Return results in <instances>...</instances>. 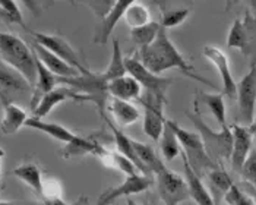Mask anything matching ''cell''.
Here are the masks:
<instances>
[{"instance_id": "25", "label": "cell", "mask_w": 256, "mask_h": 205, "mask_svg": "<svg viewBox=\"0 0 256 205\" xmlns=\"http://www.w3.org/2000/svg\"><path fill=\"white\" fill-rule=\"evenodd\" d=\"M206 178H208V184H210V192H211L216 204L220 205L221 201H224L226 194L230 190V188L234 184H233L230 174L222 167H217V168L208 172Z\"/></svg>"}, {"instance_id": "37", "label": "cell", "mask_w": 256, "mask_h": 205, "mask_svg": "<svg viewBox=\"0 0 256 205\" xmlns=\"http://www.w3.org/2000/svg\"><path fill=\"white\" fill-rule=\"evenodd\" d=\"M242 178L252 186V189L256 190V151L252 150L250 156L248 157L246 163L243 164L242 172H240Z\"/></svg>"}, {"instance_id": "23", "label": "cell", "mask_w": 256, "mask_h": 205, "mask_svg": "<svg viewBox=\"0 0 256 205\" xmlns=\"http://www.w3.org/2000/svg\"><path fill=\"white\" fill-rule=\"evenodd\" d=\"M104 120H106L107 126L110 128V130H112V134H113V138H114V142H116L118 152H120L122 156H124L126 158H129L132 163L135 164V166L138 167V170L140 174H144V176H150L148 170L144 167V164L140 163V160H139L138 156H136V151H135V148H134V140H130L129 136H126V135L118 129V126L113 124V123L110 122L107 118H106Z\"/></svg>"}, {"instance_id": "15", "label": "cell", "mask_w": 256, "mask_h": 205, "mask_svg": "<svg viewBox=\"0 0 256 205\" xmlns=\"http://www.w3.org/2000/svg\"><path fill=\"white\" fill-rule=\"evenodd\" d=\"M31 48H32V52L36 53V56L38 58V60L41 62L50 72H53L56 76H59V78H74V76L80 75V72H79L76 68L70 66L68 62L60 59L59 56H56L54 53H52V52L47 50L46 47L40 46L38 42L32 41Z\"/></svg>"}, {"instance_id": "35", "label": "cell", "mask_w": 256, "mask_h": 205, "mask_svg": "<svg viewBox=\"0 0 256 205\" xmlns=\"http://www.w3.org/2000/svg\"><path fill=\"white\" fill-rule=\"evenodd\" d=\"M190 15V9L189 8H180V9H170L166 10L161 15V26L168 30V28H176L178 25H182L184 20L189 18Z\"/></svg>"}, {"instance_id": "16", "label": "cell", "mask_w": 256, "mask_h": 205, "mask_svg": "<svg viewBox=\"0 0 256 205\" xmlns=\"http://www.w3.org/2000/svg\"><path fill=\"white\" fill-rule=\"evenodd\" d=\"M108 96L112 98H118L124 102H135L142 97V86L134 76L129 74L114 78L108 82Z\"/></svg>"}, {"instance_id": "34", "label": "cell", "mask_w": 256, "mask_h": 205, "mask_svg": "<svg viewBox=\"0 0 256 205\" xmlns=\"http://www.w3.org/2000/svg\"><path fill=\"white\" fill-rule=\"evenodd\" d=\"M227 47L234 48L238 52H244L246 47V36H244V24L242 18H237L230 26L228 36H227Z\"/></svg>"}, {"instance_id": "29", "label": "cell", "mask_w": 256, "mask_h": 205, "mask_svg": "<svg viewBox=\"0 0 256 205\" xmlns=\"http://www.w3.org/2000/svg\"><path fill=\"white\" fill-rule=\"evenodd\" d=\"M160 150H161V154L164 157L166 162H173L178 156L182 154V146L178 142V136L174 134V130L170 128V124L166 120V126H164V130H162V135L160 138Z\"/></svg>"}, {"instance_id": "2", "label": "cell", "mask_w": 256, "mask_h": 205, "mask_svg": "<svg viewBox=\"0 0 256 205\" xmlns=\"http://www.w3.org/2000/svg\"><path fill=\"white\" fill-rule=\"evenodd\" d=\"M0 59L20 72L34 90L37 81L36 54L32 48L25 44V41L12 32L0 31Z\"/></svg>"}, {"instance_id": "43", "label": "cell", "mask_w": 256, "mask_h": 205, "mask_svg": "<svg viewBox=\"0 0 256 205\" xmlns=\"http://www.w3.org/2000/svg\"><path fill=\"white\" fill-rule=\"evenodd\" d=\"M70 205H88V198L86 196H79L78 200Z\"/></svg>"}, {"instance_id": "41", "label": "cell", "mask_w": 256, "mask_h": 205, "mask_svg": "<svg viewBox=\"0 0 256 205\" xmlns=\"http://www.w3.org/2000/svg\"><path fill=\"white\" fill-rule=\"evenodd\" d=\"M238 2H246L250 8V10L254 12V15L256 16V0H227V6H226V10H230L236 3Z\"/></svg>"}, {"instance_id": "3", "label": "cell", "mask_w": 256, "mask_h": 205, "mask_svg": "<svg viewBox=\"0 0 256 205\" xmlns=\"http://www.w3.org/2000/svg\"><path fill=\"white\" fill-rule=\"evenodd\" d=\"M170 128L174 130L178 136L180 146H182V156L186 158V162L192 167V170L196 173L199 178L206 176L208 172L220 167L216 162L208 156L204 141L198 132H190L184 128H182L173 120H167Z\"/></svg>"}, {"instance_id": "40", "label": "cell", "mask_w": 256, "mask_h": 205, "mask_svg": "<svg viewBox=\"0 0 256 205\" xmlns=\"http://www.w3.org/2000/svg\"><path fill=\"white\" fill-rule=\"evenodd\" d=\"M20 2L25 4V8H26L31 14H34V15H37V16L41 14V8H40V3L37 0H20Z\"/></svg>"}, {"instance_id": "24", "label": "cell", "mask_w": 256, "mask_h": 205, "mask_svg": "<svg viewBox=\"0 0 256 205\" xmlns=\"http://www.w3.org/2000/svg\"><path fill=\"white\" fill-rule=\"evenodd\" d=\"M26 128L36 129L38 132H42L46 135H48L50 138L60 141V142L69 144L72 142L76 138V134H74L72 130H69L68 128L62 126L59 123L54 122H44L42 119H37V118H28V120L25 122Z\"/></svg>"}, {"instance_id": "6", "label": "cell", "mask_w": 256, "mask_h": 205, "mask_svg": "<svg viewBox=\"0 0 256 205\" xmlns=\"http://www.w3.org/2000/svg\"><path fill=\"white\" fill-rule=\"evenodd\" d=\"M32 96V85L15 68L0 59V104Z\"/></svg>"}, {"instance_id": "32", "label": "cell", "mask_w": 256, "mask_h": 205, "mask_svg": "<svg viewBox=\"0 0 256 205\" xmlns=\"http://www.w3.org/2000/svg\"><path fill=\"white\" fill-rule=\"evenodd\" d=\"M101 162L106 164L110 168H118L120 172H123L126 176H134L138 174L139 170L135 164L132 163L129 158H126L124 156H122L120 152H107Z\"/></svg>"}, {"instance_id": "38", "label": "cell", "mask_w": 256, "mask_h": 205, "mask_svg": "<svg viewBox=\"0 0 256 205\" xmlns=\"http://www.w3.org/2000/svg\"><path fill=\"white\" fill-rule=\"evenodd\" d=\"M85 4H88V8L94 12V15H97L100 20H102L113 9L116 0H82Z\"/></svg>"}, {"instance_id": "10", "label": "cell", "mask_w": 256, "mask_h": 205, "mask_svg": "<svg viewBox=\"0 0 256 205\" xmlns=\"http://www.w3.org/2000/svg\"><path fill=\"white\" fill-rule=\"evenodd\" d=\"M28 32L31 34V37L34 38L36 42H38L40 46L46 47L47 50H50L52 53H54L56 56H59L60 59L68 62L70 66L76 68L80 74H86L90 70L85 64H82L78 52L69 44V41L66 40L64 37L58 36V34L34 32V31H30V30H28Z\"/></svg>"}, {"instance_id": "18", "label": "cell", "mask_w": 256, "mask_h": 205, "mask_svg": "<svg viewBox=\"0 0 256 205\" xmlns=\"http://www.w3.org/2000/svg\"><path fill=\"white\" fill-rule=\"evenodd\" d=\"M182 156V154H180ZM183 160V167H184V179L188 182L189 188V194H190V200L196 205H217L210 189L204 184L202 178H199L196 173L192 170V167L186 162V158L182 156Z\"/></svg>"}, {"instance_id": "28", "label": "cell", "mask_w": 256, "mask_h": 205, "mask_svg": "<svg viewBox=\"0 0 256 205\" xmlns=\"http://www.w3.org/2000/svg\"><path fill=\"white\" fill-rule=\"evenodd\" d=\"M134 148L136 151V156L140 160V163L144 164V167L148 170L150 174H158L164 167L166 164L164 162L158 157V154L156 152V150L150 145V144L140 142V141H135L134 140Z\"/></svg>"}, {"instance_id": "17", "label": "cell", "mask_w": 256, "mask_h": 205, "mask_svg": "<svg viewBox=\"0 0 256 205\" xmlns=\"http://www.w3.org/2000/svg\"><path fill=\"white\" fill-rule=\"evenodd\" d=\"M138 0H116L113 9L110 10V14L101 20V26H100L98 32L94 36V42L97 44H106L107 40L112 37L116 25L118 24V20H122L126 14V10L136 3Z\"/></svg>"}, {"instance_id": "42", "label": "cell", "mask_w": 256, "mask_h": 205, "mask_svg": "<svg viewBox=\"0 0 256 205\" xmlns=\"http://www.w3.org/2000/svg\"><path fill=\"white\" fill-rule=\"evenodd\" d=\"M248 130H249V134H250L252 136H256V116L255 119L252 120V123L248 124Z\"/></svg>"}, {"instance_id": "4", "label": "cell", "mask_w": 256, "mask_h": 205, "mask_svg": "<svg viewBox=\"0 0 256 205\" xmlns=\"http://www.w3.org/2000/svg\"><path fill=\"white\" fill-rule=\"evenodd\" d=\"M186 118L195 124L198 134L200 135L208 156L221 167L222 160H230L232 148H233V134L230 126L226 129L212 130L204 122L202 116L195 112H186Z\"/></svg>"}, {"instance_id": "14", "label": "cell", "mask_w": 256, "mask_h": 205, "mask_svg": "<svg viewBox=\"0 0 256 205\" xmlns=\"http://www.w3.org/2000/svg\"><path fill=\"white\" fill-rule=\"evenodd\" d=\"M66 100H74V102H82V98H80V96H79L76 91H74L70 86H68V85H58L54 90H52L50 92H47L40 102L37 104V107L32 110V113H34V118H37V119H42V118H46V116H48L53 110H54V107H58L59 104L62 102H64Z\"/></svg>"}, {"instance_id": "5", "label": "cell", "mask_w": 256, "mask_h": 205, "mask_svg": "<svg viewBox=\"0 0 256 205\" xmlns=\"http://www.w3.org/2000/svg\"><path fill=\"white\" fill-rule=\"evenodd\" d=\"M124 66H126V72L140 84V86L144 88V92H150L158 98L167 102V91L173 85L174 80L160 76V75L152 74L151 70H148L142 64V62L139 60L138 54L124 58Z\"/></svg>"}, {"instance_id": "20", "label": "cell", "mask_w": 256, "mask_h": 205, "mask_svg": "<svg viewBox=\"0 0 256 205\" xmlns=\"http://www.w3.org/2000/svg\"><path fill=\"white\" fill-rule=\"evenodd\" d=\"M107 152L108 151L97 140H94L91 136L76 135V138L72 142L66 144V146L62 151V156L64 158H69V157H79V156H85V154H92L101 160Z\"/></svg>"}, {"instance_id": "45", "label": "cell", "mask_w": 256, "mask_h": 205, "mask_svg": "<svg viewBox=\"0 0 256 205\" xmlns=\"http://www.w3.org/2000/svg\"><path fill=\"white\" fill-rule=\"evenodd\" d=\"M126 201H128V205H138L135 201H132L130 198H126Z\"/></svg>"}, {"instance_id": "30", "label": "cell", "mask_w": 256, "mask_h": 205, "mask_svg": "<svg viewBox=\"0 0 256 205\" xmlns=\"http://www.w3.org/2000/svg\"><path fill=\"white\" fill-rule=\"evenodd\" d=\"M160 30H161V24L156 22V20H151L150 24H146L144 26L130 30L129 36H130V40L134 41L139 48H144L157 38Z\"/></svg>"}, {"instance_id": "7", "label": "cell", "mask_w": 256, "mask_h": 205, "mask_svg": "<svg viewBox=\"0 0 256 205\" xmlns=\"http://www.w3.org/2000/svg\"><path fill=\"white\" fill-rule=\"evenodd\" d=\"M156 178L158 195L166 205H180L190 200L186 179L172 172L168 167H164Z\"/></svg>"}, {"instance_id": "13", "label": "cell", "mask_w": 256, "mask_h": 205, "mask_svg": "<svg viewBox=\"0 0 256 205\" xmlns=\"http://www.w3.org/2000/svg\"><path fill=\"white\" fill-rule=\"evenodd\" d=\"M232 134H233V148H232V156L230 162L233 170L240 173L243 164L246 163L248 157L252 152V135L248 130V126L234 123L230 126Z\"/></svg>"}, {"instance_id": "26", "label": "cell", "mask_w": 256, "mask_h": 205, "mask_svg": "<svg viewBox=\"0 0 256 205\" xmlns=\"http://www.w3.org/2000/svg\"><path fill=\"white\" fill-rule=\"evenodd\" d=\"M108 110L114 116L118 126H130L140 119V112L130 102L112 98L108 102Z\"/></svg>"}, {"instance_id": "36", "label": "cell", "mask_w": 256, "mask_h": 205, "mask_svg": "<svg viewBox=\"0 0 256 205\" xmlns=\"http://www.w3.org/2000/svg\"><path fill=\"white\" fill-rule=\"evenodd\" d=\"M224 202L227 205H256L255 200L252 196L246 195L244 192H242L237 184H233L230 188V190L226 194Z\"/></svg>"}, {"instance_id": "33", "label": "cell", "mask_w": 256, "mask_h": 205, "mask_svg": "<svg viewBox=\"0 0 256 205\" xmlns=\"http://www.w3.org/2000/svg\"><path fill=\"white\" fill-rule=\"evenodd\" d=\"M0 20L6 24H16L28 32V26L24 22L22 12L15 0H0Z\"/></svg>"}, {"instance_id": "46", "label": "cell", "mask_w": 256, "mask_h": 205, "mask_svg": "<svg viewBox=\"0 0 256 205\" xmlns=\"http://www.w3.org/2000/svg\"><path fill=\"white\" fill-rule=\"evenodd\" d=\"M3 156H4V151L0 148V167H2V158H3Z\"/></svg>"}, {"instance_id": "12", "label": "cell", "mask_w": 256, "mask_h": 205, "mask_svg": "<svg viewBox=\"0 0 256 205\" xmlns=\"http://www.w3.org/2000/svg\"><path fill=\"white\" fill-rule=\"evenodd\" d=\"M202 54L218 70L222 82V96L228 97L230 100H234L237 94V82L233 78L227 54L217 46H205L202 48Z\"/></svg>"}, {"instance_id": "11", "label": "cell", "mask_w": 256, "mask_h": 205, "mask_svg": "<svg viewBox=\"0 0 256 205\" xmlns=\"http://www.w3.org/2000/svg\"><path fill=\"white\" fill-rule=\"evenodd\" d=\"M151 186H152V179L150 176H144L140 173L134 174V176H126V179L120 184L104 190L100 195L97 205H110L123 196L130 198V195L142 194V192L148 190Z\"/></svg>"}, {"instance_id": "27", "label": "cell", "mask_w": 256, "mask_h": 205, "mask_svg": "<svg viewBox=\"0 0 256 205\" xmlns=\"http://www.w3.org/2000/svg\"><path fill=\"white\" fill-rule=\"evenodd\" d=\"M12 174L20 179V182L30 186L34 192H37L38 195L42 194V173L40 168L38 164L36 163H24L15 167L12 170Z\"/></svg>"}, {"instance_id": "9", "label": "cell", "mask_w": 256, "mask_h": 205, "mask_svg": "<svg viewBox=\"0 0 256 205\" xmlns=\"http://www.w3.org/2000/svg\"><path fill=\"white\" fill-rule=\"evenodd\" d=\"M139 102L144 107V132L152 141L158 142L166 126L164 106L167 104V102L158 98L150 92H142Z\"/></svg>"}, {"instance_id": "44", "label": "cell", "mask_w": 256, "mask_h": 205, "mask_svg": "<svg viewBox=\"0 0 256 205\" xmlns=\"http://www.w3.org/2000/svg\"><path fill=\"white\" fill-rule=\"evenodd\" d=\"M0 205H34V204H22V202H15V201H0Z\"/></svg>"}, {"instance_id": "21", "label": "cell", "mask_w": 256, "mask_h": 205, "mask_svg": "<svg viewBox=\"0 0 256 205\" xmlns=\"http://www.w3.org/2000/svg\"><path fill=\"white\" fill-rule=\"evenodd\" d=\"M195 107H202L205 106L208 108V112L212 114V118L217 120L220 124V129H226L228 128L227 124V112H226V102H224V96L222 94H208V92H202L196 91L195 94Z\"/></svg>"}, {"instance_id": "31", "label": "cell", "mask_w": 256, "mask_h": 205, "mask_svg": "<svg viewBox=\"0 0 256 205\" xmlns=\"http://www.w3.org/2000/svg\"><path fill=\"white\" fill-rule=\"evenodd\" d=\"M123 18L126 20V24L130 26V30H134V28H139V26L150 24L151 22V14H150V9L144 3L136 2L126 10Z\"/></svg>"}, {"instance_id": "47", "label": "cell", "mask_w": 256, "mask_h": 205, "mask_svg": "<svg viewBox=\"0 0 256 205\" xmlns=\"http://www.w3.org/2000/svg\"><path fill=\"white\" fill-rule=\"evenodd\" d=\"M69 2H70L72 4H76V0H69Z\"/></svg>"}, {"instance_id": "8", "label": "cell", "mask_w": 256, "mask_h": 205, "mask_svg": "<svg viewBox=\"0 0 256 205\" xmlns=\"http://www.w3.org/2000/svg\"><path fill=\"white\" fill-rule=\"evenodd\" d=\"M236 98L240 124L248 126L256 116V63H252L248 74L237 82Z\"/></svg>"}, {"instance_id": "19", "label": "cell", "mask_w": 256, "mask_h": 205, "mask_svg": "<svg viewBox=\"0 0 256 205\" xmlns=\"http://www.w3.org/2000/svg\"><path fill=\"white\" fill-rule=\"evenodd\" d=\"M36 54V53H34ZM36 63H37V81L34 85V90H32V96H31V100H30V108L34 110L37 107V104L40 100L47 94L50 92L52 90H54L59 84V76H56L53 72H50L41 62L38 60V58L36 56Z\"/></svg>"}, {"instance_id": "39", "label": "cell", "mask_w": 256, "mask_h": 205, "mask_svg": "<svg viewBox=\"0 0 256 205\" xmlns=\"http://www.w3.org/2000/svg\"><path fill=\"white\" fill-rule=\"evenodd\" d=\"M62 194V186L58 180H44L42 182V196L44 200H54L60 198Z\"/></svg>"}, {"instance_id": "22", "label": "cell", "mask_w": 256, "mask_h": 205, "mask_svg": "<svg viewBox=\"0 0 256 205\" xmlns=\"http://www.w3.org/2000/svg\"><path fill=\"white\" fill-rule=\"evenodd\" d=\"M2 107L3 118L0 120V132L3 135H14L22 126H25V122L28 120L26 112L16 102H4Z\"/></svg>"}, {"instance_id": "1", "label": "cell", "mask_w": 256, "mask_h": 205, "mask_svg": "<svg viewBox=\"0 0 256 205\" xmlns=\"http://www.w3.org/2000/svg\"><path fill=\"white\" fill-rule=\"evenodd\" d=\"M138 58L139 60L142 62V64L156 75H161L162 72L170 70V69H178L183 75L200 82L204 85L216 88V85L212 82L195 74L194 66L178 52V47L173 44V41L170 40L167 30L162 26H161L156 40L150 46L139 48Z\"/></svg>"}]
</instances>
